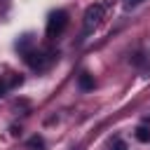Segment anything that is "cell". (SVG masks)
Wrapping results in <instances>:
<instances>
[{"label": "cell", "instance_id": "obj_1", "mask_svg": "<svg viewBox=\"0 0 150 150\" xmlns=\"http://www.w3.org/2000/svg\"><path fill=\"white\" fill-rule=\"evenodd\" d=\"M103 16H105V7H103V5H98V2L89 5V7L84 9V21H82V26H84V35L91 33V30H96V28L103 23Z\"/></svg>", "mask_w": 150, "mask_h": 150}, {"label": "cell", "instance_id": "obj_2", "mask_svg": "<svg viewBox=\"0 0 150 150\" xmlns=\"http://www.w3.org/2000/svg\"><path fill=\"white\" fill-rule=\"evenodd\" d=\"M66 26H68V14H66L63 9H56V12L49 14L45 33H47V38H56V35H61V33L66 30Z\"/></svg>", "mask_w": 150, "mask_h": 150}, {"label": "cell", "instance_id": "obj_3", "mask_svg": "<svg viewBox=\"0 0 150 150\" xmlns=\"http://www.w3.org/2000/svg\"><path fill=\"white\" fill-rule=\"evenodd\" d=\"M23 59H26V63L33 68V70H42V68H47V63L54 59L49 52H42V49H28L26 54H23Z\"/></svg>", "mask_w": 150, "mask_h": 150}, {"label": "cell", "instance_id": "obj_4", "mask_svg": "<svg viewBox=\"0 0 150 150\" xmlns=\"http://www.w3.org/2000/svg\"><path fill=\"white\" fill-rule=\"evenodd\" d=\"M14 84H21V77H7V75H0V96H5L9 91V87Z\"/></svg>", "mask_w": 150, "mask_h": 150}, {"label": "cell", "instance_id": "obj_5", "mask_svg": "<svg viewBox=\"0 0 150 150\" xmlns=\"http://www.w3.org/2000/svg\"><path fill=\"white\" fill-rule=\"evenodd\" d=\"M77 84H80V89H94V77L89 73H82L77 77Z\"/></svg>", "mask_w": 150, "mask_h": 150}, {"label": "cell", "instance_id": "obj_6", "mask_svg": "<svg viewBox=\"0 0 150 150\" xmlns=\"http://www.w3.org/2000/svg\"><path fill=\"white\" fill-rule=\"evenodd\" d=\"M136 138H138L141 143H150V129H148V127H138V129H136Z\"/></svg>", "mask_w": 150, "mask_h": 150}, {"label": "cell", "instance_id": "obj_7", "mask_svg": "<svg viewBox=\"0 0 150 150\" xmlns=\"http://www.w3.org/2000/svg\"><path fill=\"white\" fill-rule=\"evenodd\" d=\"M28 148H30V150H42V148H45V141H42L40 136H33V138H28Z\"/></svg>", "mask_w": 150, "mask_h": 150}, {"label": "cell", "instance_id": "obj_8", "mask_svg": "<svg viewBox=\"0 0 150 150\" xmlns=\"http://www.w3.org/2000/svg\"><path fill=\"white\" fill-rule=\"evenodd\" d=\"M110 150H127V143L122 138H115V141H110Z\"/></svg>", "mask_w": 150, "mask_h": 150}, {"label": "cell", "instance_id": "obj_9", "mask_svg": "<svg viewBox=\"0 0 150 150\" xmlns=\"http://www.w3.org/2000/svg\"><path fill=\"white\" fill-rule=\"evenodd\" d=\"M124 2H127V7H134V5H141L143 0H124Z\"/></svg>", "mask_w": 150, "mask_h": 150}]
</instances>
